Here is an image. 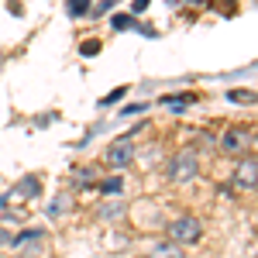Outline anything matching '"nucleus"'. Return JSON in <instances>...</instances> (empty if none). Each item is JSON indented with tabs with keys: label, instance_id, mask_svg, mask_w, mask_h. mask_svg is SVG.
Returning a JSON list of instances; mask_svg holds the SVG:
<instances>
[{
	"label": "nucleus",
	"instance_id": "f257e3e1",
	"mask_svg": "<svg viewBox=\"0 0 258 258\" xmlns=\"http://www.w3.org/2000/svg\"><path fill=\"white\" fill-rule=\"evenodd\" d=\"M203 238V220L193 217V214H179L172 224H169V241L186 248V244H197Z\"/></svg>",
	"mask_w": 258,
	"mask_h": 258
},
{
	"label": "nucleus",
	"instance_id": "f03ea898",
	"mask_svg": "<svg viewBox=\"0 0 258 258\" xmlns=\"http://www.w3.org/2000/svg\"><path fill=\"white\" fill-rule=\"evenodd\" d=\"M197 172H200V162L193 152H179V155L169 159V179L172 182H193Z\"/></svg>",
	"mask_w": 258,
	"mask_h": 258
},
{
	"label": "nucleus",
	"instance_id": "7ed1b4c3",
	"mask_svg": "<svg viewBox=\"0 0 258 258\" xmlns=\"http://www.w3.org/2000/svg\"><path fill=\"white\" fill-rule=\"evenodd\" d=\"M107 165L110 169H124V165H131L135 162V145H131V138H117L110 148H107Z\"/></svg>",
	"mask_w": 258,
	"mask_h": 258
},
{
	"label": "nucleus",
	"instance_id": "20e7f679",
	"mask_svg": "<svg viewBox=\"0 0 258 258\" xmlns=\"http://www.w3.org/2000/svg\"><path fill=\"white\" fill-rule=\"evenodd\" d=\"M234 186L238 189H255L258 186V155H248L234 165Z\"/></svg>",
	"mask_w": 258,
	"mask_h": 258
},
{
	"label": "nucleus",
	"instance_id": "39448f33",
	"mask_svg": "<svg viewBox=\"0 0 258 258\" xmlns=\"http://www.w3.org/2000/svg\"><path fill=\"white\" fill-rule=\"evenodd\" d=\"M248 145H251V138H248L244 127H227L224 138H220V152H227V155H241V152H248Z\"/></svg>",
	"mask_w": 258,
	"mask_h": 258
},
{
	"label": "nucleus",
	"instance_id": "423d86ee",
	"mask_svg": "<svg viewBox=\"0 0 258 258\" xmlns=\"http://www.w3.org/2000/svg\"><path fill=\"white\" fill-rule=\"evenodd\" d=\"M38 189H41L38 176H24L18 186H14V193H21V197H38Z\"/></svg>",
	"mask_w": 258,
	"mask_h": 258
},
{
	"label": "nucleus",
	"instance_id": "0eeeda50",
	"mask_svg": "<svg viewBox=\"0 0 258 258\" xmlns=\"http://www.w3.org/2000/svg\"><path fill=\"white\" fill-rule=\"evenodd\" d=\"M148 258H182V248H179V244H172V241H169V244H155Z\"/></svg>",
	"mask_w": 258,
	"mask_h": 258
},
{
	"label": "nucleus",
	"instance_id": "6e6552de",
	"mask_svg": "<svg viewBox=\"0 0 258 258\" xmlns=\"http://www.w3.org/2000/svg\"><path fill=\"white\" fill-rule=\"evenodd\" d=\"M90 11H93L90 0H69V4H66V14H69V18H83V14H90Z\"/></svg>",
	"mask_w": 258,
	"mask_h": 258
},
{
	"label": "nucleus",
	"instance_id": "1a4fd4ad",
	"mask_svg": "<svg viewBox=\"0 0 258 258\" xmlns=\"http://www.w3.org/2000/svg\"><path fill=\"white\" fill-rule=\"evenodd\" d=\"M120 189H124L120 176H110V179H103V182H100V193H103V197H117Z\"/></svg>",
	"mask_w": 258,
	"mask_h": 258
},
{
	"label": "nucleus",
	"instance_id": "9d476101",
	"mask_svg": "<svg viewBox=\"0 0 258 258\" xmlns=\"http://www.w3.org/2000/svg\"><path fill=\"white\" fill-rule=\"evenodd\" d=\"M66 210H69V197H66V193H59V197L52 200V207H48V217H62Z\"/></svg>",
	"mask_w": 258,
	"mask_h": 258
},
{
	"label": "nucleus",
	"instance_id": "9b49d317",
	"mask_svg": "<svg viewBox=\"0 0 258 258\" xmlns=\"http://www.w3.org/2000/svg\"><path fill=\"white\" fill-rule=\"evenodd\" d=\"M162 103H165V107H176V114H179L182 107H189V103H193V97H189V93H182V97H165Z\"/></svg>",
	"mask_w": 258,
	"mask_h": 258
},
{
	"label": "nucleus",
	"instance_id": "f8f14e48",
	"mask_svg": "<svg viewBox=\"0 0 258 258\" xmlns=\"http://www.w3.org/2000/svg\"><path fill=\"white\" fill-rule=\"evenodd\" d=\"M131 24H135V18H131V14H117V18H114V28H117V31L131 28Z\"/></svg>",
	"mask_w": 258,
	"mask_h": 258
},
{
	"label": "nucleus",
	"instance_id": "ddd939ff",
	"mask_svg": "<svg viewBox=\"0 0 258 258\" xmlns=\"http://www.w3.org/2000/svg\"><path fill=\"white\" fill-rule=\"evenodd\" d=\"M90 179H93V172H90V169H80V172H76V186H86Z\"/></svg>",
	"mask_w": 258,
	"mask_h": 258
},
{
	"label": "nucleus",
	"instance_id": "4468645a",
	"mask_svg": "<svg viewBox=\"0 0 258 258\" xmlns=\"http://www.w3.org/2000/svg\"><path fill=\"white\" fill-rule=\"evenodd\" d=\"M80 52H83V55H93V52H100V41H83Z\"/></svg>",
	"mask_w": 258,
	"mask_h": 258
},
{
	"label": "nucleus",
	"instance_id": "2eb2a0df",
	"mask_svg": "<svg viewBox=\"0 0 258 258\" xmlns=\"http://www.w3.org/2000/svg\"><path fill=\"white\" fill-rule=\"evenodd\" d=\"M107 11H110V0H103V4H97V7H93L90 14H107Z\"/></svg>",
	"mask_w": 258,
	"mask_h": 258
},
{
	"label": "nucleus",
	"instance_id": "dca6fc26",
	"mask_svg": "<svg viewBox=\"0 0 258 258\" xmlns=\"http://www.w3.org/2000/svg\"><path fill=\"white\" fill-rule=\"evenodd\" d=\"M148 7V0H135V11H145Z\"/></svg>",
	"mask_w": 258,
	"mask_h": 258
},
{
	"label": "nucleus",
	"instance_id": "f3484780",
	"mask_svg": "<svg viewBox=\"0 0 258 258\" xmlns=\"http://www.w3.org/2000/svg\"><path fill=\"white\" fill-rule=\"evenodd\" d=\"M255 148H258V141H255Z\"/></svg>",
	"mask_w": 258,
	"mask_h": 258
}]
</instances>
